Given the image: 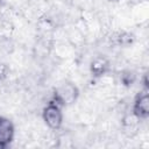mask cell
<instances>
[{
    "label": "cell",
    "instance_id": "1",
    "mask_svg": "<svg viewBox=\"0 0 149 149\" xmlns=\"http://www.w3.org/2000/svg\"><path fill=\"white\" fill-rule=\"evenodd\" d=\"M79 95L78 87L72 83H64L59 85L54 93V101H56L61 106L72 105Z\"/></svg>",
    "mask_w": 149,
    "mask_h": 149
},
{
    "label": "cell",
    "instance_id": "2",
    "mask_svg": "<svg viewBox=\"0 0 149 149\" xmlns=\"http://www.w3.org/2000/svg\"><path fill=\"white\" fill-rule=\"evenodd\" d=\"M42 116L45 125L52 130L59 129L63 125V112H62L61 105H58L56 101L49 102L43 108Z\"/></svg>",
    "mask_w": 149,
    "mask_h": 149
},
{
    "label": "cell",
    "instance_id": "3",
    "mask_svg": "<svg viewBox=\"0 0 149 149\" xmlns=\"http://www.w3.org/2000/svg\"><path fill=\"white\" fill-rule=\"evenodd\" d=\"M132 112L141 120H144L148 118V115H149V95H148L147 88H144L135 98Z\"/></svg>",
    "mask_w": 149,
    "mask_h": 149
},
{
    "label": "cell",
    "instance_id": "4",
    "mask_svg": "<svg viewBox=\"0 0 149 149\" xmlns=\"http://www.w3.org/2000/svg\"><path fill=\"white\" fill-rule=\"evenodd\" d=\"M15 129L13 122L3 116H0V147H7L14 139Z\"/></svg>",
    "mask_w": 149,
    "mask_h": 149
},
{
    "label": "cell",
    "instance_id": "5",
    "mask_svg": "<svg viewBox=\"0 0 149 149\" xmlns=\"http://www.w3.org/2000/svg\"><path fill=\"white\" fill-rule=\"evenodd\" d=\"M108 69H109V63L102 56H98V57L93 58L91 64H90V70L94 77L104 76L108 71Z\"/></svg>",
    "mask_w": 149,
    "mask_h": 149
},
{
    "label": "cell",
    "instance_id": "6",
    "mask_svg": "<svg viewBox=\"0 0 149 149\" xmlns=\"http://www.w3.org/2000/svg\"><path fill=\"white\" fill-rule=\"evenodd\" d=\"M7 73H8V68L5 64L0 63V81L7 77Z\"/></svg>",
    "mask_w": 149,
    "mask_h": 149
},
{
    "label": "cell",
    "instance_id": "7",
    "mask_svg": "<svg viewBox=\"0 0 149 149\" xmlns=\"http://www.w3.org/2000/svg\"><path fill=\"white\" fill-rule=\"evenodd\" d=\"M108 1H112V2H114V1H119V0H108Z\"/></svg>",
    "mask_w": 149,
    "mask_h": 149
}]
</instances>
